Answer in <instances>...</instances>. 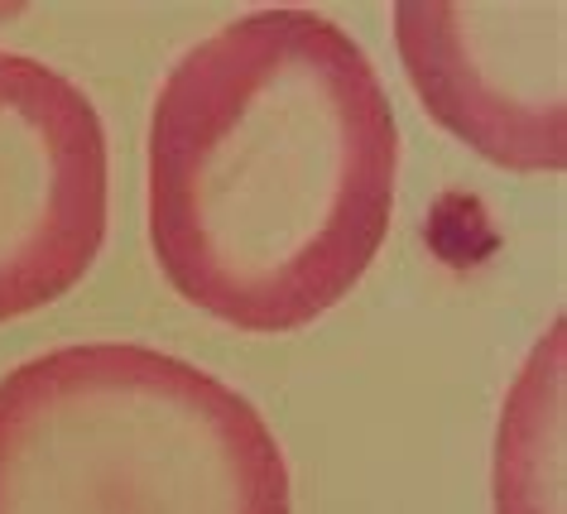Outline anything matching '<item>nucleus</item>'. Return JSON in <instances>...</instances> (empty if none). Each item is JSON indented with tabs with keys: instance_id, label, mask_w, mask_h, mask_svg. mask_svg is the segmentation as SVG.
Here are the masks:
<instances>
[{
	"instance_id": "obj_6",
	"label": "nucleus",
	"mask_w": 567,
	"mask_h": 514,
	"mask_svg": "<svg viewBox=\"0 0 567 514\" xmlns=\"http://www.w3.org/2000/svg\"><path fill=\"white\" fill-rule=\"evenodd\" d=\"M10 16H16V10H0V20H10Z\"/></svg>"
},
{
	"instance_id": "obj_2",
	"label": "nucleus",
	"mask_w": 567,
	"mask_h": 514,
	"mask_svg": "<svg viewBox=\"0 0 567 514\" xmlns=\"http://www.w3.org/2000/svg\"><path fill=\"white\" fill-rule=\"evenodd\" d=\"M0 514H293V491L226 380L140 341H82L0 380Z\"/></svg>"
},
{
	"instance_id": "obj_5",
	"label": "nucleus",
	"mask_w": 567,
	"mask_h": 514,
	"mask_svg": "<svg viewBox=\"0 0 567 514\" xmlns=\"http://www.w3.org/2000/svg\"><path fill=\"white\" fill-rule=\"evenodd\" d=\"M495 514H563V322L548 327L505 404Z\"/></svg>"
},
{
	"instance_id": "obj_3",
	"label": "nucleus",
	"mask_w": 567,
	"mask_h": 514,
	"mask_svg": "<svg viewBox=\"0 0 567 514\" xmlns=\"http://www.w3.org/2000/svg\"><path fill=\"white\" fill-rule=\"evenodd\" d=\"M111 160L92 96L30 53H0V322L78 289L106 240Z\"/></svg>"
},
{
	"instance_id": "obj_4",
	"label": "nucleus",
	"mask_w": 567,
	"mask_h": 514,
	"mask_svg": "<svg viewBox=\"0 0 567 514\" xmlns=\"http://www.w3.org/2000/svg\"><path fill=\"white\" fill-rule=\"evenodd\" d=\"M563 6H394V44L429 116L519 174L567 164Z\"/></svg>"
},
{
	"instance_id": "obj_1",
	"label": "nucleus",
	"mask_w": 567,
	"mask_h": 514,
	"mask_svg": "<svg viewBox=\"0 0 567 514\" xmlns=\"http://www.w3.org/2000/svg\"><path fill=\"white\" fill-rule=\"evenodd\" d=\"M400 125L375 63L299 6L250 10L168 68L150 116V246L240 332L318 322L375 265Z\"/></svg>"
}]
</instances>
